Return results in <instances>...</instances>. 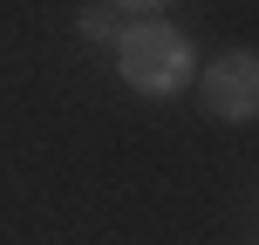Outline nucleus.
Here are the masks:
<instances>
[{
	"mask_svg": "<svg viewBox=\"0 0 259 245\" xmlns=\"http://www.w3.org/2000/svg\"><path fill=\"white\" fill-rule=\"evenodd\" d=\"M116 75L137 95H178V89L198 82V48H191L184 27L143 14V21H130L123 34H116Z\"/></svg>",
	"mask_w": 259,
	"mask_h": 245,
	"instance_id": "1",
	"label": "nucleus"
},
{
	"mask_svg": "<svg viewBox=\"0 0 259 245\" xmlns=\"http://www.w3.org/2000/svg\"><path fill=\"white\" fill-rule=\"evenodd\" d=\"M82 34H89V41H116V27H109V7H82Z\"/></svg>",
	"mask_w": 259,
	"mask_h": 245,
	"instance_id": "3",
	"label": "nucleus"
},
{
	"mask_svg": "<svg viewBox=\"0 0 259 245\" xmlns=\"http://www.w3.org/2000/svg\"><path fill=\"white\" fill-rule=\"evenodd\" d=\"M198 95H205V109L219 123H246L259 109V55L252 48H232V55H219L211 68H198Z\"/></svg>",
	"mask_w": 259,
	"mask_h": 245,
	"instance_id": "2",
	"label": "nucleus"
},
{
	"mask_svg": "<svg viewBox=\"0 0 259 245\" xmlns=\"http://www.w3.org/2000/svg\"><path fill=\"white\" fill-rule=\"evenodd\" d=\"M116 7H130V14H137V21H143V14H164L170 0H116Z\"/></svg>",
	"mask_w": 259,
	"mask_h": 245,
	"instance_id": "4",
	"label": "nucleus"
}]
</instances>
